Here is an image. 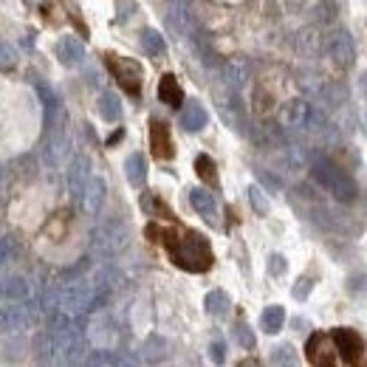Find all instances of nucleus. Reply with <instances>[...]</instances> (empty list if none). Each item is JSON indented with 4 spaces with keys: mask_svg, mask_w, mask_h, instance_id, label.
Wrapping results in <instances>:
<instances>
[{
    "mask_svg": "<svg viewBox=\"0 0 367 367\" xmlns=\"http://www.w3.org/2000/svg\"><path fill=\"white\" fill-rule=\"evenodd\" d=\"M161 243L169 251V260L192 274H203L212 268L215 254L212 246L206 240V234L200 231H178V229H161Z\"/></svg>",
    "mask_w": 367,
    "mask_h": 367,
    "instance_id": "obj_1",
    "label": "nucleus"
},
{
    "mask_svg": "<svg viewBox=\"0 0 367 367\" xmlns=\"http://www.w3.org/2000/svg\"><path fill=\"white\" fill-rule=\"evenodd\" d=\"M223 79H226V85L237 93V90L248 82V62H246V59H229V62L223 65Z\"/></svg>",
    "mask_w": 367,
    "mask_h": 367,
    "instance_id": "obj_17",
    "label": "nucleus"
},
{
    "mask_svg": "<svg viewBox=\"0 0 367 367\" xmlns=\"http://www.w3.org/2000/svg\"><path fill=\"white\" fill-rule=\"evenodd\" d=\"M8 65H14V51L0 40V68H8Z\"/></svg>",
    "mask_w": 367,
    "mask_h": 367,
    "instance_id": "obj_31",
    "label": "nucleus"
},
{
    "mask_svg": "<svg viewBox=\"0 0 367 367\" xmlns=\"http://www.w3.org/2000/svg\"><path fill=\"white\" fill-rule=\"evenodd\" d=\"M158 99L167 104V107H178L184 104V90L178 85V79L172 73H164L161 82H158Z\"/></svg>",
    "mask_w": 367,
    "mask_h": 367,
    "instance_id": "obj_18",
    "label": "nucleus"
},
{
    "mask_svg": "<svg viewBox=\"0 0 367 367\" xmlns=\"http://www.w3.org/2000/svg\"><path fill=\"white\" fill-rule=\"evenodd\" d=\"M99 116L104 121H119L121 119V99L113 90H102V96H99Z\"/></svg>",
    "mask_w": 367,
    "mask_h": 367,
    "instance_id": "obj_20",
    "label": "nucleus"
},
{
    "mask_svg": "<svg viewBox=\"0 0 367 367\" xmlns=\"http://www.w3.org/2000/svg\"><path fill=\"white\" fill-rule=\"evenodd\" d=\"M209 356H212L215 364H223V361H226V342H223V339H215V342L209 344Z\"/></svg>",
    "mask_w": 367,
    "mask_h": 367,
    "instance_id": "obj_30",
    "label": "nucleus"
},
{
    "mask_svg": "<svg viewBox=\"0 0 367 367\" xmlns=\"http://www.w3.org/2000/svg\"><path fill=\"white\" fill-rule=\"evenodd\" d=\"M271 361H274V364H296V356H294V347H291V344H279V347L274 350V356H271Z\"/></svg>",
    "mask_w": 367,
    "mask_h": 367,
    "instance_id": "obj_28",
    "label": "nucleus"
},
{
    "mask_svg": "<svg viewBox=\"0 0 367 367\" xmlns=\"http://www.w3.org/2000/svg\"><path fill=\"white\" fill-rule=\"evenodd\" d=\"M279 124L288 130H322L325 119L319 110H313L308 102L302 99H291L279 107Z\"/></svg>",
    "mask_w": 367,
    "mask_h": 367,
    "instance_id": "obj_3",
    "label": "nucleus"
},
{
    "mask_svg": "<svg viewBox=\"0 0 367 367\" xmlns=\"http://www.w3.org/2000/svg\"><path fill=\"white\" fill-rule=\"evenodd\" d=\"M150 150L155 158H172L175 155V147H172V136H169V124L161 121V119H152L150 121Z\"/></svg>",
    "mask_w": 367,
    "mask_h": 367,
    "instance_id": "obj_9",
    "label": "nucleus"
},
{
    "mask_svg": "<svg viewBox=\"0 0 367 367\" xmlns=\"http://www.w3.org/2000/svg\"><path fill=\"white\" fill-rule=\"evenodd\" d=\"M0 288H3V285H0Z\"/></svg>",
    "mask_w": 367,
    "mask_h": 367,
    "instance_id": "obj_33",
    "label": "nucleus"
},
{
    "mask_svg": "<svg viewBox=\"0 0 367 367\" xmlns=\"http://www.w3.org/2000/svg\"><path fill=\"white\" fill-rule=\"evenodd\" d=\"M169 3H172V0H169Z\"/></svg>",
    "mask_w": 367,
    "mask_h": 367,
    "instance_id": "obj_32",
    "label": "nucleus"
},
{
    "mask_svg": "<svg viewBox=\"0 0 367 367\" xmlns=\"http://www.w3.org/2000/svg\"><path fill=\"white\" fill-rule=\"evenodd\" d=\"M127 240H130V231H127V226L121 220H107L93 234V246L102 254H119L127 246Z\"/></svg>",
    "mask_w": 367,
    "mask_h": 367,
    "instance_id": "obj_6",
    "label": "nucleus"
},
{
    "mask_svg": "<svg viewBox=\"0 0 367 367\" xmlns=\"http://www.w3.org/2000/svg\"><path fill=\"white\" fill-rule=\"evenodd\" d=\"M285 268H288V263H285L282 254H271V257H268V274H271V277H282Z\"/></svg>",
    "mask_w": 367,
    "mask_h": 367,
    "instance_id": "obj_29",
    "label": "nucleus"
},
{
    "mask_svg": "<svg viewBox=\"0 0 367 367\" xmlns=\"http://www.w3.org/2000/svg\"><path fill=\"white\" fill-rule=\"evenodd\" d=\"M124 172H127V181L133 186H144V181H147V161H144V155L141 152H130L124 158Z\"/></svg>",
    "mask_w": 367,
    "mask_h": 367,
    "instance_id": "obj_19",
    "label": "nucleus"
},
{
    "mask_svg": "<svg viewBox=\"0 0 367 367\" xmlns=\"http://www.w3.org/2000/svg\"><path fill=\"white\" fill-rule=\"evenodd\" d=\"M203 308H206V313H212V316H226V313H229V308H231V299H229V294H226V291L215 288V291H209V294H206Z\"/></svg>",
    "mask_w": 367,
    "mask_h": 367,
    "instance_id": "obj_22",
    "label": "nucleus"
},
{
    "mask_svg": "<svg viewBox=\"0 0 367 367\" xmlns=\"http://www.w3.org/2000/svg\"><path fill=\"white\" fill-rule=\"evenodd\" d=\"M206 124H209V113H206V107L200 102L184 104V110H181V127L186 133H200Z\"/></svg>",
    "mask_w": 367,
    "mask_h": 367,
    "instance_id": "obj_15",
    "label": "nucleus"
},
{
    "mask_svg": "<svg viewBox=\"0 0 367 367\" xmlns=\"http://www.w3.org/2000/svg\"><path fill=\"white\" fill-rule=\"evenodd\" d=\"M107 68H110L113 79L124 88V93H130V96H138V93H141V79H144V71H141V65H138L136 59L107 54Z\"/></svg>",
    "mask_w": 367,
    "mask_h": 367,
    "instance_id": "obj_4",
    "label": "nucleus"
},
{
    "mask_svg": "<svg viewBox=\"0 0 367 367\" xmlns=\"http://www.w3.org/2000/svg\"><path fill=\"white\" fill-rule=\"evenodd\" d=\"M88 158L85 155H73L71 167H68V189L73 195V200H82V192H85V184H88Z\"/></svg>",
    "mask_w": 367,
    "mask_h": 367,
    "instance_id": "obj_12",
    "label": "nucleus"
},
{
    "mask_svg": "<svg viewBox=\"0 0 367 367\" xmlns=\"http://www.w3.org/2000/svg\"><path fill=\"white\" fill-rule=\"evenodd\" d=\"M234 342H237L243 350H254V344H257L254 330H251L246 322H237V325H234Z\"/></svg>",
    "mask_w": 367,
    "mask_h": 367,
    "instance_id": "obj_26",
    "label": "nucleus"
},
{
    "mask_svg": "<svg viewBox=\"0 0 367 367\" xmlns=\"http://www.w3.org/2000/svg\"><path fill=\"white\" fill-rule=\"evenodd\" d=\"M189 206H192V209H195L203 220L215 223V217H217V200H215V195H212V192H206L203 186L189 189Z\"/></svg>",
    "mask_w": 367,
    "mask_h": 367,
    "instance_id": "obj_14",
    "label": "nucleus"
},
{
    "mask_svg": "<svg viewBox=\"0 0 367 367\" xmlns=\"http://www.w3.org/2000/svg\"><path fill=\"white\" fill-rule=\"evenodd\" d=\"M311 175H313V181H316L325 192H330L339 203H353L356 195H359V186H356V181L350 178V172H344L339 164H333V161L325 158V155H313V158H311Z\"/></svg>",
    "mask_w": 367,
    "mask_h": 367,
    "instance_id": "obj_2",
    "label": "nucleus"
},
{
    "mask_svg": "<svg viewBox=\"0 0 367 367\" xmlns=\"http://www.w3.org/2000/svg\"><path fill=\"white\" fill-rule=\"evenodd\" d=\"M195 169H198L200 181H206L209 186H217V167H215V161L209 155H198L195 158Z\"/></svg>",
    "mask_w": 367,
    "mask_h": 367,
    "instance_id": "obj_24",
    "label": "nucleus"
},
{
    "mask_svg": "<svg viewBox=\"0 0 367 367\" xmlns=\"http://www.w3.org/2000/svg\"><path fill=\"white\" fill-rule=\"evenodd\" d=\"M325 51H327L330 62H333L336 68H342V71L353 68V62H356V45H353L350 31H344V28H333V31L327 34Z\"/></svg>",
    "mask_w": 367,
    "mask_h": 367,
    "instance_id": "obj_5",
    "label": "nucleus"
},
{
    "mask_svg": "<svg viewBox=\"0 0 367 367\" xmlns=\"http://www.w3.org/2000/svg\"><path fill=\"white\" fill-rule=\"evenodd\" d=\"M305 359L311 364H319V367H330L336 364V344L330 339V333H322V330H313L305 342Z\"/></svg>",
    "mask_w": 367,
    "mask_h": 367,
    "instance_id": "obj_7",
    "label": "nucleus"
},
{
    "mask_svg": "<svg viewBox=\"0 0 367 367\" xmlns=\"http://www.w3.org/2000/svg\"><path fill=\"white\" fill-rule=\"evenodd\" d=\"M141 48L147 51V56H164L167 54V42L155 28H144L141 31Z\"/></svg>",
    "mask_w": 367,
    "mask_h": 367,
    "instance_id": "obj_23",
    "label": "nucleus"
},
{
    "mask_svg": "<svg viewBox=\"0 0 367 367\" xmlns=\"http://www.w3.org/2000/svg\"><path fill=\"white\" fill-rule=\"evenodd\" d=\"M104 195H107L104 181H102L99 175H90L88 184H85V192H82V206H85V212H88V215H96V212L102 209V203H104Z\"/></svg>",
    "mask_w": 367,
    "mask_h": 367,
    "instance_id": "obj_13",
    "label": "nucleus"
},
{
    "mask_svg": "<svg viewBox=\"0 0 367 367\" xmlns=\"http://www.w3.org/2000/svg\"><path fill=\"white\" fill-rule=\"evenodd\" d=\"M248 203H251V209H254L260 217H265V215H268V198H265V192H263L257 184H251V186H248Z\"/></svg>",
    "mask_w": 367,
    "mask_h": 367,
    "instance_id": "obj_25",
    "label": "nucleus"
},
{
    "mask_svg": "<svg viewBox=\"0 0 367 367\" xmlns=\"http://www.w3.org/2000/svg\"><path fill=\"white\" fill-rule=\"evenodd\" d=\"M54 54H56V59H59L65 68H76V65L85 62V45H82L76 37H71V34L56 40Z\"/></svg>",
    "mask_w": 367,
    "mask_h": 367,
    "instance_id": "obj_10",
    "label": "nucleus"
},
{
    "mask_svg": "<svg viewBox=\"0 0 367 367\" xmlns=\"http://www.w3.org/2000/svg\"><path fill=\"white\" fill-rule=\"evenodd\" d=\"M285 325V308L282 305H268L263 313H260V327L265 333H279Z\"/></svg>",
    "mask_w": 367,
    "mask_h": 367,
    "instance_id": "obj_21",
    "label": "nucleus"
},
{
    "mask_svg": "<svg viewBox=\"0 0 367 367\" xmlns=\"http://www.w3.org/2000/svg\"><path fill=\"white\" fill-rule=\"evenodd\" d=\"M167 23H169V28H172L178 37H189V34L198 28L192 11H189L184 3H178V0H172V8H169V14H167Z\"/></svg>",
    "mask_w": 367,
    "mask_h": 367,
    "instance_id": "obj_11",
    "label": "nucleus"
},
{
    "mask_svg": "<svg viewBox=\"0 0 367 367\" xmlns=\"http://www.w3.org/2000/svg\"><path fill=\"white\" fill-rule=\"evenodd\" d=\"M311 288H313V277L311 274H302L296 282H294V299H299V302H305L308 299V294H311Z\"/></svg>",
    "mask_w": 367,
    "mask_h": 367,
    "instance_id": "obj_27",
    "label": "nucleus"
},
{
    "mask_svg": "<svg viewBox=\"0 0 367 367\" xmlns=\"http://www.w3.org/2000/svg\"><path fill=\"white\" fill-rule=\"evenodd\" d=\"M25 325V308L20 302L0 305V333H14Z\"/></svg>",
    "mask_w": 367,
    "mask_h": 367,
    "instance_id": "obj_16",
    "label": "nucleus"
},
{
    "mask_svg": "<svg viewBox=\"0 0 367 367\" xmlns=\"http://www.w3.org/2000/svg\"><path fill=\"white\" fill-rule=\"evenodd\" d=\"M330 339H333L336 353H339V359H342L344 364H356V361L361 359L364 344H361V339H359L356 330H350V327H333V330H330Z\"/></svg>",
    "mask_w": 367,
    "mask_h": 367,
    "instance_id": "obj_8",
    "label": "nucleus"
}]
</instances>
